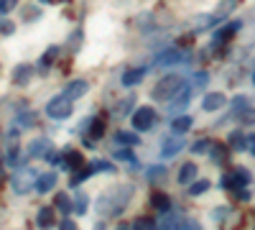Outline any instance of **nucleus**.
<instances>
[{"label": "nucleus", "instance_id": "49", "mask_svg": "<svg viewBox=\"0 0 255 230\" xmlns=\"http://www.w3.org/2000/svg\"><path fill=\"white\" fill-rule=\"evenodd\" d=\"M13 5H15V0H3V8H0V10H3V13H8Z\"/></svg>", "mask_w": 255, "mask_h": 230}, {"label": "nucleus", "instance_id": "19", "mask_svg": "<svg viewBox=\"0 0 255 230\" xmlns=\"http://www.w3.org/2000/svg\"><path fill=\"white\" fill-rule=\"evenodd\" d=\"M31 77H33V67L31 64H18L13 69V82L15 85H28Z\"/></svg>", "mask_w": 255, "mask_h": 230}, {"label": "nucleus", "instance_id": "48", "mask_svg": "<svg viewBox=\"0 0 255 230\" xmlns=\"http://www.w3.org/2000/svg\"><path fill=\"white\" fill-rule=\"evenodd\" d=\"M38 15H41V10H38V8H36V10H23V18H26V20H31V18H38Z\"/></svg>", "mask_w": 255, "mask_h": 230}, {"label": "nucleus", "instance_id": "27", "mask_svg": "<svg viewBox=\"0 0 255 230\" xmlns=\"http://www.w3.org/2000/svg\"><path fill=\"white\" fill-rule=\"evenodd\" d=\"M138 136L135 133H128V131H118L115 133V143H125V146H138Z\"/></svg>", "mask_w": 255, "mask_h": 230}, {"label": "nucleus", "instance_id": "23", "mask_svg": "<svg viewBox=\"0 0 255 230\" xmlns=\"http://www.w3.org/2000/svg\"><path fill=\"white\" fill-rule=\"evenodd\" d=\"M72 197H74V213L77 215H84V213H87V205H90V197L87 195H84V192H72Z\"/></svg>", "mask_w": 255, "mask_h": 230}, {"label": "nucleus", "instance_id": "52", "mask_svg": "<svg viewBox=\"0 0 255 230\" xmlns=\"http://www.w3.org/2000/svg\"><path fill=\"white\" fill-rule=\"evenodd\" d=\"M118 230H133V225H120Z\"/></svg>", "mask_w": 255, "mask_h": 230}, {"label": "nucleus", "instance_id": "51", "mask_svg": "<svg viewBox=\"0 0 255 230\" xmlns=\"http://www.w3.org/2000/svg\"><path fill=\"white\" fill-rule=\"evenodd\" d=\"M92 230H108V228H105V223H97V225H95Z\"/></svg>", "mask_w": 255, "mask_h": 230}, {"label": "nucleus", "instance_id": "9", "mask_svg": "<svg viewBox=\"0 0 255 230\" xmlns=\"http://www.w3.org/2000/svg\"><path fill=\"white\" fill-rule=\"evenodd\" d=\"M184 151V138L176 133V136H168L166 141H163V146H161V156L163 159H174L176 154H181Z\"/></svg>", "mask_w": 255, "mask_h": 230}, {"label": "nucleus", "instance_id": "32", "mask_svg": "<svg viewBox=\"0 0 255 230\" xmlns=\"http://www.w3.org/2000/svg\"><path fill=\"white\" fill-rule=\"evenodd\" d=\"M212 161H215V164H225V161H227V151H225V146H220V143L212 146Z\"/></svg>", "mask_w": 255, "mask_h": 230}, {"label": "nucleus", "instance_id": "44", "mask_svg": "<svg viewBox=\"0 0 255 230\" xmlns=\"http://www.w3.org/2000/svg\"><path fill=\"white\" fill-rule=\"evenodd\" d=\"M227 215H230V207H217V210H212V218H215L217 223H222Z\"/></svg>", "mask_w": 255, "mask_h": 230}, {"label": "nucleus", "instance_id": "33", "mask_svg": "<svg viewBox=\"0 0 255 230\" xmlns=\"http://www.w3.org/2000/svg\"><path fill=\"white\" fill-rule=\"evenodd\" d=\"M250 108V102H248V97H243V95H238L235 100H232V110H235V115H240L243 110H248Z\"/></svg>", "mask_w": 255, "mask_h": 230}, {"label": "nucleus", "instance_id": "6", "mask_svg": "<svg viewBox=\"0 0 255 230\" xmlns=\"http://www.w3.org/2000/svg\"><path fill=\"white\" fill-rule=\"evenodd\" d=\"M153 123H156L153 108H138V110L133 113V128H135V131H151Z\"/></svg>", "mask_w": 255, "mask_h": 230}, {"label": "nucleus", "instance_id": "34", "mask_svg": "<svg viewBox=\"0 0 255 230\" xmlns=\"http://www.w3.org/2000/svg\"><path fill=\"white\" fill-rule=\"evenodd\" d=\"M56 54H59V46H51V49H49V51H46L44 56H41V61H38V67H41V69H44V67H49L51 61L56 59Z\"/></svg>", "mask_w": 255, "mask_h": 230}, {"label": "nucleus", "instance_id": "13", "mask_svg": "<svg viewBox=\"0 0 255 230\" xmlns=\"http://www.w3.org/2000/svg\"><path fill=\"white\" fill-rule=\"evenodd\" d=\"M61 166H64V169H69V172H79L82 166H84V159H82V154L74 151V149H64V161H61Z\"/></svg>", "mask_w": 255, "mask_h": 230}, {"label": "nucleus", "instance_id": "7", "mask_svg": "<svg viewBox=\"0 0 255 230\" xmlns=\"http://www.w3.org/2000/svg\"><path fill=\"white\" fill-rule=\"evenodd\" d=\"M240 28H243V20H230L227 26H222L215 36H212V46H222V44H227V41L235 36Z\"/></svg>", "mask_w": 255, "mask_h": 230}, {"label": "nucleus", "instance_id": "46", "mask_svg": "<svg viewBox=\"0 0 255 230\" xmlns=\"http://www.w3.org/2000/svg\"><path fill=\"white\" fill-rule=\"evenodd\" d=\"M232 197H238V200H243V202H248L250 200V192L245 190V187H243V190H232Z\"/></svg>", "mask_w": 255, "mask_h": 230}, {"label": "nucleus", "instance_id": "8", "mask_svg": "<svg viewBox=\"0 0 255 230\" xmlns=\"http://www.w3.org/2000/svg\"><path fill=\"white\" fill-rule=\"evenodd\" d=\"M189 97H191V87L184 85V90H181L176 97H171V102H168V115H171V118L181 115V113L189 108Z\"/></svg>", "mask_w": 255, "mask_h": 230}, {"label": "nucleus", "instance_id": "18", "mask_svg": "<svg viewBox=\"0 0 255 230\" xmlns=\"http://www.w3.org/2000/svg\"><path fill=\"white\" fill-rule=\"evenodd\" d=\"M197 166H194V161H186V164H181V169H179V184H191V182H194L197 179Z\"/></svg>", "mask_w": 255, "mask_h": 230}, {"label": "nucleus", "instance_id": "25", "mask_svg": "<svg viewBox=\"0 0 255 230\" xmlns=\"http://www.w3.org/2000/svg\"><path fill=\"white\" fill-rule=\"evenodd\" d=\"M230 146H232L235 151H248V138H245L240 131H232V133H230Z\"/></svg>", "mask_w": 255, "mask_h": 230}, {"label": "nucleus", "instance_id": "15", "mask_svg": "<svg viewBox=\"0 0 255 230\" xmlns=\"http://www.w3.org/2000/svg\"><path fill=\"white\" fill-rule=\"evenodd\" d=\"M87 90H90V85L84 79H72L67 87H64V95H69L72 100H79V97H84L87 95Z\"/></svg>", "mask_w": 255, "mask_h": 230}, {"label": "nucleus", "instance_id": "43", "mask_svg": "<svg viewBox=\"0 0 255 230\" xmlns=\"http://www.w3.org/2000/svg\"><path fill=\"white\" fill-rule=\"evenodd\" d=\"M179 230H202V225L194 220V218H186L184 223H181V228Z\"/></svg>", "mask_w": 255, "mask_h": 230}, {"label": "nucleus", "instance_id": "26", "mask_svg": "<svg viewBox=\"0 0 255 230\" xmlns=\"http://www.w3.org/2000/svg\"><path fill=\"white\" fill-rule=\"evenodd\" d=\"M207 190H209V179H197V182L189 184V195H191V197H199V195H204Z\"/></svg>", "mask_w": 255, "mask_h": 230}, {"label": "nucleus", "instance_id": "10", "mask_svg": "<svg viewBox=\"0 0 255 230\" xmlns=\"http://www.w3.org/2000/svg\"><path fill=\"white\" fill-rule=\"evenodd\" d=\"M181 223H184V218H181L179 210H168V213H163L161 220L156 223V230H179Z\"/></svg>", "mask_w": 255, "mask_h": 230}, {"label": "nucleus", "instance_id": "4", "mask_svg": "<svg viewBox=\"0 0 255 230\" xmlns=\"http://www.w3.org/2000/svg\"><path fill=\"white\" fill-rule=\"evenodd\" d=\"M74 113V100L69 95H56L46 102V115L54 120H64Z\"/></svg>", "mask_w": 255, "mask_h": 230}, {"label": "nucleus", "instance_id": "16", "mask_svg": "<svg viewBox=\"0 0 255 230\" xmlns=\"http://www.w3.org/2000/svg\"><path fill=\"white\" fill-rule=\"evenodd\" d=\"M56 172H44V174H41L38 177V182H36V192L38 195H46V192H51L54 190V187H56Z\"/></svg>", "mask_w": 255, "mask_h": 230}, {"label": "nucleus", "instance_id": "47", "mask_svg": "<svg viewBox=\"0 0 255 230\" xmlns=\"http://www.w3.org/2000/svg\"><path fill=\"white\" fill-rule=\"evenodd\" d=\"M13 31H15V26H13V23H10V20L5 18V20H3V36H10Z\"/></svg>", "mask_w": 255, "mask_h": 230}, {"label": "nucleus", "instance_id": "37", "mask_svg": "<svg viewBox=\"0 0 255 230\" xmlns=\"http://www.w3.org/2000/svg\"><path fill=\"white\" fill-rule=\"evenodd\" d=\"M238 120H240L243 125H255V108H248V110H243V113L238 115Z\"/></svg>", "mask_w": 255, "mask_h": 230}, {"label": "nucleus", "instance_id": "21", "mask_svg": "<svg viewBox=\"0 0 255 230\" xmlns=\"http://www.w3.org/2000/svg\"><path fill=\"white\" fill-rule=\"evenodd\" d=\"M191 125H194V120H191L189 115H176V118H171V131L179 133V136H184Z\"/></svg>", "mask_w": 255, "mask_h": 230}, {"label": "nucleus", "instance_id": "14", "mask_svg": "<svg viewBox=\"0 0 255 230\" xmlns=\"http://www.w3.org/2000/svg\"><path fill=\"white\" fill-rule=\"evenodd\" d=\"M225 95L222 92H209V95H204V100H202V110H207V113H215V110H222L225 108Z\"/></svg>", "mask_w": 255, "mask_h": 230}, {"label": "nucleus", "instance_id": "28", "mask_svg": "<svg viewBox=\"0 0 255 230\" xmlns=\"http://www.w3.org/2000/svg\"><path fill=\"white\" fill-rule=\"evenodd\" d=\"M56 207H59V213H64V215L74 213V210H72V200H69V195H56Z\"/></svg>", "mask_w": 255, "mask_h": 230}, {"label": "nucleus", "instance_id": "17", "mask_svg": "<svg viewBox=\"0 0 255 230\" xmlns=\"http://www.w3.org/2000/svg\"><path fill=\"white\" fill-rule=\"evenodd\" d=\"M151 207H153V213L163 215V213L171 210V200H168V195H163V192H153L151 195Z\"/></svg>", "mask_w": 255, "mask_h": 230}, {"label": "nucleus", "instance_id": "22", "mask_svg": "<svg viewBox=\"0 0 255 230\" xmlns=\"http://www.w3.org/2000/svg\"><path fill=\"white\" fill-rule=\"evenodd\" d=\"M36 225L41 230H49L54 225V210H51V207H41L38 215H36Z\"/></svg>", "mask_w": 255, "mask_h": 230}, {"label": "nucleus", "instance_id": "38", "mask_svg": "<svg viewBox=\"0 0 255 230\" xmlns=\"http://www.w3.org/2000/svg\"><path fill=\"white\" fill-rule=\"evenodd\" d=\"M133 230H156V223L148 220V218H138V220L133 223Z\"/></svg>", "mask_w": 255, "mask_h": 230}, {"label": "nucleus", "instance_id": "45", "mask_svg": "<svg viewBox=\"0 0 255 230\" xmlns=\"http://www.w3.org/2000/svg\"><path fill=\"white\" fill-rule=\"evenodd\" d=\"M59 230H79V228H77V223H74V220H69V218H64V220L59 223Z\"/></svg>", "mask_w": 255, "mask_h": 230}, {"label": "nucleus", "instance_id": "11", "mask_svg": "<svg viewBox=\"0 0 255 230\" xmlns=\"http://www.w3.org/2000/svg\"><path fill=\"white\" fill-rule=\"evenodd\" d=\"M51 149H54V143H51L49 138H33L31 146H28V156H33V159H46Z\"/></svg>", "mask_w": 255, "mask_h": 230}, {"label": "nucleus", "instance_id": "35", "mask_svg": "<svg viewBox=\"0 0 255 230\" xmlns=\"http://www.w3.org/2000/svg\"><path fill=\"white\" fill-rule=\"evenodd\" d=\"M191 151H194V154H207V151H212V141H209V138H199L194 146H191Z\"/></svg>", "mask_w": 255, "mask_h": 230}, {"label": "nucleus", "instance_id": "5", "mask_svg": "<svg viewBox=\"0 0 255 230\" xmlns=\"http://www.w3.org/2000/svg\"><path fill=\"white\" fill-rule=\"evenodd\" d=\"M250 172L245 169V166H238V169H232V172H227L225 177H222V187L225 190H243V187H248L250 184Z\"/></svg>", "mask_w": 255, "mask_h": 230}, {"label": "nucleus", "instance_id": "42", "mask_svg": "<svg viewBox=\"0 0 255 230\" xmlns=\"http://www.w3.org/2000/svg\"><path fill=\"white\" fill-rule=\"evenodd\" d=\"M113 156H115V159H123V161H135V159H133V146H130V149H120V151H115Z\"/></svg>", "mask_w": 255, "mask_h": 230}, {"label": "nucleus", "instance_id": "12", "mask_svg": "<svg viewBox=\"0 0 255 230\" xmlns=\"http://www.w3.org/2000/svg\"><path fill=\"white\" fill-rule=\"evenodd\" d=\"M181 61V51L179 49H166L161 54L153 56V67H174Z\"/></svg>", "mask_w": 255, "mask_h": 230}, {"label": "nucleus", "instance_id": "2", "mask_svg": "<svg viewBox=\"0 0 255 230\" xmlns=\"http://www.w3.org/2000/svg\"><path fill=\"white\" fill-rule=\"evenodd\" d=\"M184 90V77L181 74H166V77H161L158 82H156V87L151 90V95H153V100H171V97H176L179 92Z\"/></svg>", "mask_w": 255, "mask_h": 230}, {"label": "nucleus", "instance_id": "41", "mask_svg": "<svg viewBox=\"0 0 255 230\" xmlns=\"http://www.w3.org/2000/svg\"><path fill=\"white\" fill-rule=\"evenodd\" d=\"M163 172H166L163 166H151V169H148V179H151V182L156 179V182H158V179H163V177H166Z\"/></svg>", "mask_w": 255, "mask_h": 230}, {"label": "nucleus", "instance_id": "24", "mask_svg": "<svg viewBox=\"0 0 255 230\" xmlns=\"http://www.w3.org/2000/svg\"><path fill=\"white\" fill-rule=\"evenodd\" d=\"M133 105H135V92H133V95H128L125 100H120V102H118V105H115V115H118V118L128 115Z\"/></svg>", "mask_w": 255, "mask_h": 230}, {"label": "nucleus", "instance_id": "36", "mask_svg": "<svg viewBox=\"0 0 255 230\" xmlns=\"http://www.w3.org/2000/svg\"><path fill=\"white\" fill-rule=\"evenodd\" d=\"M92 166H95V172H100V174H113V172H115L113 164H110V161H102V159L92 161Z\"/></svg>", "mask_w": 255, "mask_h": 230}, {"label": "nucleus", "instance_id": "31", "mask_svg": "<svg viewBox=\"0 0 255 230\" xmlns=\"http://www.w3.org/2000/svg\"><path fill=\"white\" fill-rule=\"evenodd\" d=\"M235 5H238V0H220V5H217V13H215V15L225 18V15L232 13V8H235Z\"/></svg>", "mask_w": 255, "mask_h": 230}, {"label": "nucleus", "instance_id": "1", "mask_svg": "<svg viewBox=\"0 0 255 230\" xmlns=\"http://www.w3.org/2000/svg\"><path fill=\"white\" fill-rule=\"evenodd\" d=\"M133 184H115L110 190H105L97 202H95V213L102 215V218H118L125 213L128 202L133 200Z\"/></svg>", "mask_w": 255, "mask_h": 230}, {"label": "nucleus", "instance_id": "3", "mask_svg": "<svg viewBox=\"0 0 255 230\" xmlns=\"http://www.w3.org/2000/svg\"><path fill=\"white\" fill-rule=\"evenodd\" d=\"M38 172L31 169V166H23V169H18L13 177H10V190L15 195H28L31 192V187L36 190V182H38Z\"/></svg>", "mask_w": 255, "mask_h": 230}, {"label": "nucleus", "instance_id": "20", "mask_svg": "<svg viewBox=\"0 0 255 230\" xmlns=\"http://www.w3.org/2000/svg\"><path fill=\"white\" fill-rule=\"evenodd\" d=\"M143 77H145V69H143V67L125 69V74H123V85H125V87H135L138 82H143Z\"/></svg>", "mask_w": 255, "mask_h": 230}, {"label": "nucleus", "instance_id": "39", "mask_svg": "<svg viewBox=\"0 0 255 230\" xmlns=\"http://www.w3.org/2000/svg\"><path fill=\"white\" fill-rule=\"evenodd\" d=\"M105 133V120L102 118H95L92 120V138H100Z\"/></svg>", "mask_w": 255, "mask_h": 230}, {"label": "nucleus", "instance_id": "53", "mask_svg": "<svg viewBox=\"0 0 255 230\" xmlns=\"http://www.w3.org/2000/svg\"><path fill=\"white\" fill-rule=\"evenodd\" d=\"M253 85H255V72H253Z\"/></svg>", "mask_w": 255, "mask_h": 230}, {"label": "nucleus", "instance_id": "50", "mask_svg": "<svg viewBox=\"0 0 255 230\" xmlns=\"http://www.w3.org/2000/svg\"><path fill=\"white\" fill-rule=\"evenodd\" d=\"M248 151L255 156V136H250V138H248Z\"/></svg>", "mask_w": 255, "mask_h": 230}, {"label": "nucleus", "instance_id": "29", "mask_svg": "<svg viewBox=\"0 0 255 230\" xmlns=\"http://www.w3.org/2000/svg\"><path fill=\"white\" fill-rule=\"evenodd\" d=\"M209 82V74L207 72H197L194 77H191V90H204Z\"/></svg>", "mask_w": 255, "mask_h": 230}, {"label": "nucleus", "instance_id": "40", "mask_svg": "<svg viewBox=\"0 0 255 230\" xmlns=\"http://www.w3.org/2000/svg\"><path fill=\"white\" fill-rule=\"evenodd\" d=\"M18 123H20V125H33V123H36V115H33L31 110H23V113L18 115Z\"/></svg>", "mask_w": 255, "mask_h": 230}, {"label": "nucleus", "instance_id": "30", "mask_svg": "<svg viewBox=\"0 0 255 230\" xmlns=\"http://www.w3.org/2000/svg\"><path fill=\"white\" fill-rule=\"evenodd\" d=\"M95 174V166L92 164H87V166H82V169L72 177V184H79V182H84V179H87V177H92Z\"/></svg>", "mask_w": 255, "mask_h": 230}]
</instances>
